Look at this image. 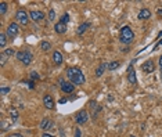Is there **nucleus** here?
Returning a JSON list of instances; mask_svg holds the SVG:
<instances>
[{"label": "nucleus", "mask_w": 162, "mask_h": 137, "mask_svg": "<svg viewBox=\"0 0 162 137\" xmlns=\"http://www.w3.org/2000/svg\"><path fill=\"white\" fill-rule=\"evenodd\" d=\"M67 76H68L69 82H71L73 86L75 85L81 86L86 82V78H85V75H83V72H82L79 68H76V67H71V68L67 69Z\"/></svg>", "instance_id": "1"}, {"label": "nucleus", "mask_w": 162, "mask_h": 137, "mask_svg": "<svg viewBox=\"0 0 162 137\" xmlns=\"http://www.w3.org/2000/svg\"><path fill=\"white\" fill-rule=\"evenodd\" d=\"M133 39H134V33H133V31L130 29V26H128V25L122 26L121 33H119V40H121V43H123V45H130V43L133 42Z\"/></svg>", "instance_id": "2"}, {"label": "nucleus", "mask_w": 162, "mask_h": 137, "mask_svg": "<svg viewBox=\"0 0 162 137\" xmlns=\"http://www.w3.org/2000/svg\"><path fill=\"white\" fill-rule=\"evenodd\" d=\"M15 56H17V60L21 61V62H22L25 67H28V65L32 62V60H33L32 53L28 51V50H22V51H18Z\"/></svg>", "instance_id": "3"}, {"label": "nucleus", "mask_w": 162, "mask_h": 137, "mask_svg": "<svg viewBox=\"0 0 162 137\" xmlns=\"http://www.w3.org/2000/svg\"><path fill=\"white\" fill-rule=\"evenodd\" d=\"M15 18L21 25H28L29 22V14L25 10H18L15 14Z\"/></svg>", "instance_id": "4"}, {"label": "nucleus", "mask_w": 162, "mask_h": 137, "mask_svg": "<svg viewBox=\"0 0 162 137\" xmlns=\"http://www.w3.org/2000/svg\"><path fill=\"white\" fill-rule=\"evenodd\" d=\"M75 121H76L78 125H85L86 122L89 121V114L86 112L85 109H81V111L76 114V116H75Z\"/></svg>", "instance_id": "5"}, {"label": "nucleus", "mask_w": 162, "mask_h": 137, "mask_svg": "<svg viewBox=\"0 0 162 137\" xmlns=\"http://www.w3.org/2000/svg\"><path fill=\"white\" fill-rule=\"evenodd\" d=\"M60 87H61V90H62V93H65V94H69V93H72L73 89H75V86H73L71 82L64 81L62 78L60 79Z\"/></svg>", "instance_id": "6"}, {"label": "nucleus", "mask_w": 162, "mask_h": 137, "mask_svg": "<svg viewBox=\"0 0 162 137\" xmlns=\"http://www.w3.org/2000/svg\"><path fill=\"white\" fill-rule=\"evenodd\" d=\"M18 32H20V26H18V24L12 22V24H10L7 26L6 35H7V37H14V36H17V35H18Z\"/></svg>", "instance_id": "7"}, {"label": "nucleus", "mask_w": 162, "mask_h": 137, "mask_svg": "<svg viewBox=\"0 0 162 137\" xmlns=\"http://www.w3.org/2000/svg\"><path fill=\"white\" fill-rule=\"evenodd\" d=\"M141 69H143V72H146V73H152L155 71V64H154V61L152 60H148L146 61L144 64L141 65Z\"/></svg>", "instance_id": "8"}, {"label": "nucleus", "mask_w": 162, "mask_h": 137, "mask_svg": "<svg viewBox=\"0 0 162 137\" xmlns=\"http://www.w3.org/2000/svg\"><path fill=\"white\" fill-rule=\"evenodd\" d=\"M39 127L42 130H53L54 129V122L50 121V119H43V121L39 123Z\"/></svg>", "instance_id": "9"}, {"label": "nucleus", "mask_w": 162, "mask_h": 137, "mask_svg": "<svg viewBox=\"0 0 162 137\" xmlns=\"http://www.w3.org/2000/svg\"><path fill=\"white\" fill-rule=\"evenodd\" d=\"M43 105H45L47 109H53L54 108V100H53V97L50 96V94H46V96L43 97Z\"/></svg>", "instance_id": "10"}, {"label": "nucleus", "mask_w": 162, "mask_h": 137, "mask_svg": "<svg viewBox=\"0 0 162 137\" xmlns=\"http://www.w3.org/2000/svg\"><path fill=\"white\" fill-rule=\"evenodd\" d=\"M90 109H92V116L97 118L98 112L101 111V107H100V105H98L94 100H92V101H90Z\"/></svg>", "instance_id": "11"}, {"label": "nucleus", "mask_w": 162, "mask_h": 137, "mask_svg": "<svg viewBox=\"0 0 162 137\" xmlns=\"http://www.w3.org/2000/svg\"><path fill=\"white\" fill-rule=\"evenodd\" d=\"M128 81H129V83H132V85H136L137 83V78H136V72H134L133 67L130 65L129 69H128Z\"/></svg>", "instance_id": "12"}, {"label": "nucleus", "mask_w": 162, "mask_h": 137, "mask_svg": "<svg viewBox=\"0 0 162 137\" xmlns=\"http://www.w3.org/2000/svg\"><path fill=\"white\" fill-rule=\"evenodd\" d=\"M29 18L32 21H42L43 18H45V14L42 11H29Z\"/></svg>", "instance_id": "13"}, {"label": "nucleus", "mask_w": 162, "mask_h": 137, "mask_svg": "<svg viewBox=\"0 0 162 137\" xmlns=\"http://www.w3.org/2000/svg\"><path fill=\"white\" fill-rule=\"evenodd\" d=\"M54 31H56L58 35H62V33L67 32V25L61 24V22H57V24L54 25Z\"/></svg>", "instance_id": "14"}, {"label": "nucleus", "mask_w": 162, "mask_h": 137, "mask_svg": "<svg viewBox=\"0 0 162 137\" xmlns=\"http://www.w3.org/2000/svg\"><path fill=\"white\" fill-rule=\"evenodd\" d=\"M151 17V11L148 8H143L141 11L139 12V20H148Z\"/></svg>", "instance_id": "15"}, {"label": "nucleus", "mask_w": 162, "mask_h": 137, "mask_svg": "<svg viewBox=\"0 0 162 137\" xmlns=\"http://www.w3.org/2000/svg\"><path fill=\"white\" fill-rule=\"evenodd\" d=\"M53 61H54V64L56 65H61L62 64V54H61L60 51H54V54H53Z\"/></svg>", "instance_id": "16"}, {"label": "nucleus", "mask_w": 162, "mask_h": 137, "mask_svg": "<svg viewBox=\"0 0 162 137\" xmlns=\"http://www.w3.org/2000/svg\"><path fill=\"white\" fill-rule=\"evenodd\" d=\"M89 26H90L89 22H83V24H81V25H79V28L76 29V33H78V35H83V33L87 31Z\"/></svg>", "instance_id": "17"}, {"label": "nucleus", "mask_w": 162, "mask_h": 137, "mask_svg": "<svg viewBox=\"0 0 162 137\" xmlns=\"http://www.w3.org/2000/svg\"><path fill=\"white\" fill-rule=\"evenodd\" d=\"M119 61H109L108 64H107V69H109V71H115L117 68H119Z\"/></svg>", "instance_id": "18"}, {"label": "nucleus", "mask_w": 162, "mask_h": 137, "mask_svg": "<svg viewBox=\"0 0 162 137\" xmlns=\"http://www.w3.org/2000/svg\"><path fill=\"white\" fill-rule=\"evenodd\" d=\"M106 68H107V64L101 62V64H100V67L97 68V71H96V76H97V78L101 76L103 73H104V69H106Z\"/></svg>", "instance_id": "19"}, {"label": "nucleus", "mask_w": 162, "mask_h": 137, "mask_svg": "<svg viewBox=\"0 0 162 137\" xmlns=\"http://www.w3.org/2000/svg\"><path fill=\"white\" fill-rule=\"evenodd\" d=\"M7 43V35L6 33H0V48H4Z\"/></svg>", "instance_id": "20"}, {"label": "nucleus", "mask_w": 162, "mask_h": 137, "mask_svg": "<svg viewBox=\"0 0 162 137\" xmlns=\"http://www.w3.org/2000/svg\"><path fill=\"white\" fill-rule=\"evenodd\" d=\"M40 47H42V50H43V51H49L50 48H51V45H50L49 42H42Z\"/></svg>", "instance_id": "21"}, {"label": "nucleus", "mask_w": 162, "mask_h": 137, "mask_svg": "<svg viewBox=\"0 0 162 137\" xmlns=\"http://www.w3.org/2000/svg\"><path fill=\"white\" fill-rule=\"evenodd\" d=\"M60 22H61V24H65V25L68 24V22H69V14H68V12H65V14H62V17H61Z\"/></svg>", "instance_id": "22"}, {"label": "nucleus", "mask_w": 162, "mask_h": 137, "mask_svg": "<svg viewBox=\"0 0 162 137\" xmlns=\"http://www.w3.org/2000/svg\"><path fill=\"white\" fill-rule=\"evenodd\" d=\"M6 11H7V3L1 1V3H0V15H4Z\"/></svg>", "instance_id": "23"}, {"label": "nucleus", "mask_w": 162, "mask_h": 137, "mask_svg": "<svg viewBox=\"0 0 162 137\" xmlns=\"http://www.w3.org/2000/svg\"><path fill=\"white\" fill-rule=\"evenodd\" d=\"M10 115H11L12 121H17V119H18V112H17V109H11V111H10Z\"/></svg>", "instance_id": "24"}, {"label": "nucleus", "mask_w": 162, "mask_h": 137, "mask_svg": "<svg viewBox=\"0 0 162 137\" xmlns=\"http://www.w3.org/2000/svg\"><path fill=\"white\" fill-rule=\"evenodd\" d=\"M29 76H31V81H39V79H40V76H39L36 72H31Z\"/></svg>", "instance_id": "25"}, {"label": "nucleus", "mask_w": 162, "mask_h": 137, "mask_svg": "<svg viewBox=\"0 0 162 137\" xmlns=\"http://www.w3.org/2000/svg\"><path fill=\"white\" fill-rule=\"evenodd\" d=\"M14 54V48H7L6 51H4V56L6 57H11Z\"/></svg>", "instance_id": "26"}, {"label": "nucleus", "mask_w": 162, "mask_h": 137, "mask_svg": "<svg viewBox=\"0 0 162 137\" xmlns=\"http://www.w3.org/2000/svg\"><path fill=\"white\" fill-rule=\"evenodd\" d=\"M54 18H56V11H54V10H50L49 11V20L54 21Z\"/></svg>", "instance_id": "27"}, {"label": "nucleus", "mask_w": 162, "mask_h": 137, "mask_svg": "<svg viewBox=\"0 0 162 137\" xmlns=\"http://www.w3.org/2000/svg\"><path fill=\"white\" fill-rule=\"evenodd\" d=\"M10 90H11L10 87H1V89H0V94H3V96H4V94L10 93Z\"/></svg>", "instance_id": "28"}, {"label": "nucleus", "mask_w": 162, "mask_h": 137, "mask_svg": "<svg viewBox=\"0 0 162 137\" xmlns=\"http://www.w3.org/2000/svg\"><path fill=\"white\" fill-rule=\"evenodd\" d=\"M75 137H82V132H81V129H79V127H76V129H75Z\"/></svg>", "instance_id": "29"}, {"label": "nucleus", "mask_w": 162, "mask_h": 137, "mask_svg": "<svg viewBox=\"0 0 162 137\" xmlns=\"http://www.w3.org/2000/svg\"><path fill=\"white\" fill-rule=\"evenodd\" d=\"M7 137H24L22 134H20V133H12V134H8Z\"/></svg>", "instance_id": "30"}, {"label": "nucleus", "mask_w": 162, "mask_h": 137, "mask_svg": "<svg viewBox=\"0 0 162 137\" xmlns=\"http://www.w3.org/2000/svg\"><path fill=\"white\" fill-rule=\"evenodd\" d=\"M25 83H28V86L31 87V89H33V87H35V85H33V81H28V82H25Z\"/></svg>", "instance_id": "31"}, {"label": "nucleus", "mask_w": 162, "mask_h": 137, "mask_svg": "<svg viewBox=\"0 0 162 137\" xmlns=\"http://www.w3.org/2000/svg\"><path fill=\"white\" fill-rule=\"evenodd\" d=\"M159 46H162V39L158 42V43H157V45L154 46V50H158V47H159Z\"/></svg>", "instance_id": "32"}, {"label": "nucleus", "mask_w": 162, "mask_h": 137, "mask_svg": "<svg viewBox=\"0 0 162 137\" xmlns=\"http://www.w3.org/2000/svg\"><path fill=\"white\" fill-rule=\"evenodd\" d=\"M4 62H6V56L1 54V65H4Z\"/></svg>", "instance_id": "33"}, {"label": "nucleus", "mask_w": 162, "mask_h": 137, "mask_svg": "<svg viewBox=\"0 0 162 137\" xmlns=\"http://www.w3.org/2000/svg\"><path fill=\"white\" fill-rule=\"evenodd\" d=\"M58 103H60V104H65V103H67V98H61Z\"/></svg>", "instance_id": "34"}, {"label": "nucleus", "mask_w": 162, "mask_h": 137, "mask_svg": "<svg viewBox=\"0 0 162 137\" xmlns=\"http://www.w3.org/2000/svg\"><path fill=\"white\" fill-rule=\"evenodd\" d=\"M42 137H54V136H51V134H49V133H43Z\"/></svg>", "instance_id": "35"}, {"label": "nucleus", "mask_w": 162, "mask_h": 137, "mask_svg": "<svg viewBox=\"0 0 162 137\" xmlns=\"http://www.w3.org/2000/svg\"><path fill=\"white\" fill-rule=\"evenodd\" d=\"M159 67H161V72H162V56L159 57Z\"/></svg>", "instance_id": "36"}, {"label": "nucleus", "mask_w": 162, "mask_h": 137, "mask_svg": "<svg viewBox=\"0 0 162 137\" xmlns=\"http://www.w3.org/2000/svg\"><path fill=\"white\" fill-rule=\"evenodd\" d=\"M157 14H158V15H159V17H162V8H159L158 11H157Z\"/></svg>", "instance_id": "37"}, {"label": "nucleus", "mask_w": 162, "mask_h": 137, "mask_svg": "<svg viewBox=\"0 0 162 137\" xmlns=\"http://www.w3.org/2000/svg\"><path fill=\"white\" fill-rule=\"evenodd\" d=\"M161 36H162V31H161V32L158 33V37H161Z\"/></svg>", "instance_id": "38"}, {"label": "nucleus", "mask_w": 162, "mask_h": 137, "mask_svg": "<svg viewBox=\"0 0 162 137\" xmlns=\"http://www.w3.org/2000/svg\"><path fill=\"white\" fill-rule=\"evenodd\" d=\"M130 137H134V136H130Z\"/></svg>", "instance_id": "39"}]
</instances>
